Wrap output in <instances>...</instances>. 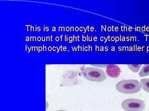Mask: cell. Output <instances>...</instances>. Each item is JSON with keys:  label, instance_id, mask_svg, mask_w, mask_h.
Listing matches in <instances>:
<instances>
[{"label": "cell", "instance_id": "cell-6", "mask_svg": "<svg viewBox=\"0 0 149 111\" xmlns=\"http://www.w3.org/2000/svg\"><path fill=\"white\" fill-rule=\"evenodd\" d=\"M140 77H144L149 75V64H146L143 66V68L139 73Z\"/></svg>", "mask_w": 149, "mask_h": 111}, {"label": "cell", "instance_id": "cell-2", "mask_svg": "<svg viewBox=\"0 0 149 111\" xmlns=\"http://www.w3.org/2000/svg\"><path fill=\"white\" fill-rule=\"evenodd\" d=\"M82 74L85 79L94 82H102L107 78L105 73L100 68L86 67L83 69Z\"/></svg>", "mask_w": 149, "mask_h": 111}, {"label": "cell", "instance_id": "cell-8", "mask_svg": "<svg viewBox=\"0 0 149 111\" xmlns=\"http://www.w3.org/2000/svg\"><path fill=\"white\" fill-rule=\"evenodd\" d=\"M91 66H95V67H101V68H104V67H107V66H108V65H102H102H91Z\"/></svg>", "mask_w": 149, "mask_h": 111}, {"label": "cell", "instance_id": "cell-3", "mask_svg": "<svg viewBox=\"0 0 149 111\" xmlns=\"http://www.w3.org/2000/svg\"><path fill=\"white\" fill-rule=\"evenodd\" d=\"M121 107L126 111H142L146 107L145 103L136 98H130L123 101Z\"/></svg>", "mask_w": 149, "mask_h": 111}, {"label": "cell", "instance_id": "cell-1", "mask_svg": "<svg viewBox=\"0 0 149 111\" xmlns=\"http://www.w3.org/2000/svg\"><path fill=\"white\" fill-rule=\"evenodd\" d=\"M116 88L119 92L128 94L137 93L142 88L140 83L135 79L121 81L117 83Z\"/></svg>", "mask_w": 149, "mask_h": 111}, {"label": "cell", "instance_id": "cell-7", "mask_svg": "<svg viewBox=\"0 0 149 111\" xmlns=\"http://www.w3.org/2000/svg\"><path fill=\"white\" fill-rule=\"evenodd\" d=\"M141 64H133V65H127L129 69L131 70V71L133 73H137L141 69Z\"/></svg>", "mask_w": 149, "mask_h": 111}, {"label": "cell", "instance_id": "cell-9", "mask_svg": "<svg viewBox=\"0 0 149 111\" xmlns=\"http://www.w3.org/2000/svg\"><path fill=\"white\" fill-rule=\"evenodd\" d=\"M46 110H47L48 108H49V103H48V102L46 101Z\"/></svg>", "mask_w": 149, "mask_h": 111}, {"label": "cell", "instance_id": "cell-5", "mask_svg": "<svg viewBox=\"0 0 149 111\" xmlns=\"http://www.w3.org/2000/svg\"><path fill=\"white\" fill-rule=\"evenodd\" d=\"M141 88L149 93V79L145 78L141 80Z\"/></svg>", "mask_w": 149, "mask_h": 111}, {"label": "cell", "instance_id": "cell-4", "mask_svg": "<svg viewBox=\"0 0 149 111\" xmlns=\"http://www.w3.org/2000/svg\"><path fill=\"white\" fill-rule=\"evenodd\" d=\"M106 73L107 75L110 77L117 78L120 75L121 70L117 65L111 64L107 66Z\"/></svg>", "mask_w": 149, "mask_h": 111}, {"label": "cell", "instance_id": "cell-10", "mask_svg": "<svg viewBox=\"0 0 149 111\" xmlns=\"http://www.w3.org/2000/svg\"><path fill=\"white\" fill-rule=\"evenodd\" d=\"M56 111H68L67 110H58Z\"/></svg>", "mask_w": 149, "mask_h": 111}]
</instances>
